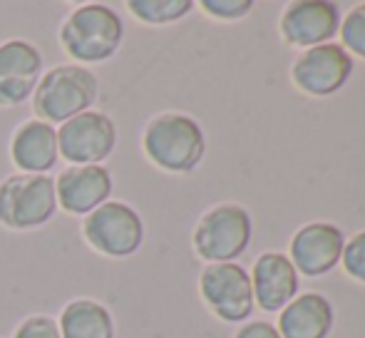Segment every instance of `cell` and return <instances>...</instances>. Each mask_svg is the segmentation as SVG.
Segmentation results:
<instances>
[{
	"mask_svg": "<svg viewBox=\"0 0 365 338\" xmlns=\"http://www.w3.org/2000/svg\"><path fill=\"white\" fill-rule=\"evenodd\" d=\"M353 73V58L343 45L323 43L308 48L293 63L291 78L298 90L313 97H326L338 92Z\"/></svg>",
	"mask_w": 365,
	"mask_h": 338,
	"instance_id": "cell-9",
	"label": "cell"
},
{
	"mask_svg": "<svg viewBox=\"0 0 365 338\" xmlns=\"http://www.w3.org/2000/svg\"><path fill=\"white\" fill-rule=\"evenodd\" d=\"M341 38H343V48L365 58V3L353 8L348 13V18L343 20Z\"/></svg>",
	"mask_w": 365,
	"mask_h": 338,
	"instance_id": "cell-19",
	"label": "cell"
},
{
	"mask_svg": "<svg viewBox=\"0 0 365 338\" xmlns=\"http://www.w3.org/2000/svg\"><path fill=\"white\" fill-rule=\"evenodd\" d=\"M43 78V53L28 40L0 43V107H18L33 97Z\"/></svg>",
	"mask_w": 365,
	"mask_h": 338,
	"instance_id": "cell-10",
	"label": "cell"
},
{
	"mask_svg": "<svg viewBox=\"0 0 365 338\" xmlns=\"http://www.w3.org/2000/svg\"><path fill=\"white\" fill-rule=\"evenodd\" d=\"M125 40V23L110 5L85 3L70 10L60 25V45L75 65H97L115 58Z\"/></svg>",
	"mask_w": 365,
	"mask_h": 338,
	"instance_id": "cell-1",
	"label": "cell"
},
{
	"mask_svg": "<svg viewBox=\"0 0 365 338\" xmlns=\"http://www.w3.org/2000/svg\"><path fill=\"white\" fill-rule=\"evenodd\" d=\"M13 338H63V336H60V326L53 316L35 314V316H28V319L15 329Z\"/></svg>",
	"mask_w": 365,
	"mask_h": 338,
	"instance_id": "cell-20",
	"label": "cell"
},
{
	"mask_svg": "<svg viewBox=\"0 0 365 338\" xmlns=\"http://www.w3.org/2000/svg\"><path fill=\"white\" fill-rule=\"evenodd\" d=\"M97 100H100V80L90 68L75 63L55 65L43 73L38 90L33 92V112L35 120L55 127L92 110Z\"/></svg>",
	"mask_w": 365,
	"mask_h": 338,
	"instance_id": "cell-3",
	"label": "cell"
},
{
	"mask_svg": "<svg viewBox=\"0 0 365 338\" xmlns=\"http://www.w3.org/2000/svg\"><path fill=\"white\" fill-rule=\"evenodd\" d=\"M251 286H254V304L261 311H281L296 299L298 271L293 269L289 256L266 252L256 259Z\"/></svg>",
	"mask_w": 365,
	"mask_h": 338,
	"instance_id": "cell-14",
	"label": "cell"
},
{
	"mask_svg": "<svg viewBox=\"0 0 365 338\" xmlns=\"http://www.w3.org/2000/svg\"><path fill=\"white\" fill-rule=\"evenodd\" d=\"M202 8L207 10L212 18L236 20V18H244L246 13H251L254 3H251V0H204Z\"/></svg>",
	"mask_w": 365,
	"mask_h": 338,
	"instance_id": "cell-22",
	"label": "cell"
},
{
	"mask_svg": "<svg viewBox=\"0 0 365 338\" xmlns=\"http://www.w3.org/2000/svg\"><path fill=\"white\" fill-rule=\"evenodd\" d=\"M58 147L73 167L102 165L117 147V125L107 112L87 110L58 127Z\"/></svg>",
	"mask_w": 365,
	"mask_h": 338,
	"instance_id": "cell-7",
	"label": "cell"
},
{
	"mask_svg": "<svg viewBox=\"0 0 365 338\" xmlns=\"http://www.w3.org/2000/svg\"><path fill=\"white\" fill-rule=\"evenodd\" d=\"M142 150L154 167L164 172H192L207 152L204 130L197 120L182 112H162L152 117L142 135Z\"/></svg>",
	"mask_w": 365,
	"mask_h": 338,
	"instance_id": "cell-2",
	"label": "cell"
},
{
	"mask_svg": "<svg viewBox=\"0 0 365 338\" xmlns=\"http://www.w3.org/2000/svg\"><path fill=\"white\" fill-rule=\"evenodd\" d=\"M58 212L55 179L50 174H10L0 182V224L13 232H30Z\"/></svg>",
	"mask_w": 365,
	"mask_h": 338,
	"instance_id": "cell-4",
	"label": "cell"
},
{
	"mask_svg": "<svg viewBox=\"0 0 365 338\" xmlns=\"http://www.w3.org/2000/svg\"><path fill=\"white\" fill-rule=\"evenodd\" d=\"M10 160L23 174H48L60 160L58 127L35 117L18 125L10 140Z\"/></svg>",
	"mask_w": 365,
	"mask_h": 338,
	"instance_id": "cell-15",
	"label": "cell"
},
{
	"mask_svg": "<svg viewBox=\"0 0 365 338\" xmlns=\"http://www.w3.org/2000/svg\"><path fill=\"white\" fill-rule=\"evenodd\" d=\"M346 239L333 224L313 222L296 232L291 242V264L306 276H323L341 261Z\"/></svg>",
	"mask_w": 365,
	"mask_h": 338,
	"instance_id": "cell-12",
	"label": "cell"
},
{
	"mask_svg": "<svg viewBox=\"0 0 365 338\" xmlns=\"http://www.w3.org/2000/svg\"><path fill=\"white\" fill-rule=\"evenodd\" d=\"M82 239L97 254L127 259L145 244V222L135 207L110 199L82 219Z\"/></svg>",
	"mask_w": 365,
	"mask_h": 338,
	"instance_id": "cell-5",
	"label": "cell"
},
{
	"mask_svg": "<svg viewBox=\"0 0 365 338\" xmlns=\"http://www.w3.org/2000/svg\"><path fill=\"white\" fill-rule=\"evenodd\" d=\"M341 259L348 274L365 284V232H358L356 237L343 247Z\"/></svg>",
	"mask_w": 365,
	"mask_h": 338,
	"instance_id": "cell-21",
	"label": "cell"
},
{
	"mask_svg": "<svg viewBox=\"0 0 365 338\" xmlns=\"http://www.w3.org/2000/svg\"><path fill=\"white\" fill-rule=\"evenodd\" d=\"M234 338H281V334L266 321H251L244 329H239V334Z\"/></svg>",
	"mask_w": 365,
	"mask_h": 338,
	"instance_id": "cell-23",
	"label": "cell"
},
{
	"mask_svg": "<svg viewBox=\"0 0 365 338\" xmlns=\"http://www.w3.org/2000/svg\"><path fill=\"white\" fill-rule=\"evenodd\" d=\"M192 0H130L127 10L135 15L140 23L147 25H167L182 20L192 13Z\"/></svg>",
	"mask_w": 365,
	"mask_h": 338,
	"instance_id": "cell-18",
	"label": "cell"
},
{
	"mask_svg": "<svg viewBox=\"0 0 365 338\" xmlns=\"http://www.w3.org/2000/svg\"><path fill=\"white\" fill-rule=\"evenodd\" d=\"M63 338H115V319L105 304L95 299H75L58 319Z\"/></svg>",
	"mask_w": 365,
	"mask_h": 338,
	"instance_id": "cell-17",
	"label": "cell"
},
{
	"mask_svg": "<svg viewBox=\"0 0 365 338\" xmlns=\"http://www.w3.org/2000/svg\"><path fill=\"white\" fill-rule=\"evenodd\" d=\"M341 13L333 3L326 0H298L286 8L281 18L284 40L296 48H316L338 33Z\"/></svg>",
	"mask_w": 365,
	"mask_h": 338,
	"instance_id": "cell-13",
	"label": "cell"
},
{
	"mask_svg": "<svg viewBox=\"0 0 365 338\" xmlns=\"http://www.w3.org/2000/svg\"><path fill=\"white\" fill-rule=\"evenodd\" d=\"M112 189H115V182L105 165H70L55 179L58 207H63V212L75 214V217H87L97 207L110 202Z\"/></svg>",
	"mask_w": 365,
	"mask_h": 338,
	"instance_id": "cell-11",
	"label": "cell"
},
{
	"mask_svg": "<svg viewBox=\"0 0 365 338\" xmlns=\"http://www.w3.org/2000/svg\"><path fill=\"white\" fill-rule=\"evenodd\" d=\"M199 291L209 309L229 324L246 321L256 306L249 271L234 261L209 264L199 276Z\"/></svg>",
	"mask_w": 365,
	"mask_h": 338,
	"instance_id": "cell-8",
	"label": "cell"
},
{
	"mask_svg": "<svg viewBox=\"0 0 365 338\" xmlns=\"http://www.w3.org/2000/svg\"><path fill=\"white\" fill-rule=\"evenodd\" d=\"M254 224L239 204H219L199 219L194 229V249L209 264H226L246 252Z\"/></svg>",
	"mask_w": 365,
	"mask_h": 338,
	"instance_id": "cell-6",
	"label": "cell"
},
{
	"mask_svg": "<svg viewBox=\"0 0 365 338\" xmlns=\"http://www.w3.org/2000/svg\"><path fill=\"white\" fill-rule=\"evenodd\" d=\"M333 329V306L321 294H301L281 311V338H326Z\"/></svg>",
	"mask_w": 365,
	"mask_h": 338,
	"instance_id": "cell-16",
	"label": "cell"
}]
</instances>
